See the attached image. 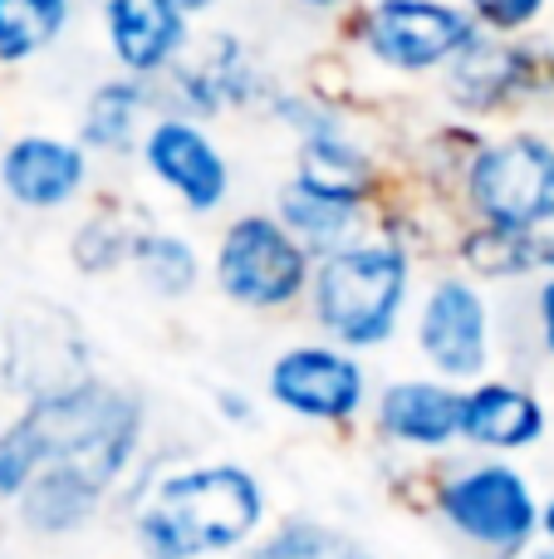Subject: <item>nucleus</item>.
Here are the masks:
<instances>
[{
	"mask_svg": "<svg viewBox=\"0 0 554 559\" xmlns=\"http://www.w3.org/2000/svg\"><path fill=\"white\" fill-rule=\"evenodd\" d=\"M137 432L128 397L108 388H55L0 437V491H25L39 531H69L94 511Z\"/></svg>",
	"mask_w": 554,
	"mask_h": 559,
	"instance_id": "f257e3e1",
	"label": "nucleus"
},
{
	"mask_svg": "<svg viewBox=\"0 0 554 559\" xmlns=\"http://www.w3.org/2000/svg\"><path fill=\"white\" fill-rule=\"evenodd\" d=\"M261 521V491L236 466L177 476L143 511V545L153 559H192L245 540Z\"/></svg>",
	"mask_w": 554,
	"mask_h": 559,
	"instance_id": "f03ea898",
	"label": "nucleus"
},
{
	"mask_svg": "<svg viewBox=\"0 0 554 559\" xmlns=\"http://www.w3.org/2000/svg\"><path fill=\"white\" fill-rule=\"evenodd\" d=\"M402 299V255L339 251L320 275V314L349 344H378Z\"/></svg>",
	"mask_w": 554,
	"mask_h": 559,
	"instance_id": "7ed1b4c3",
	"label": "nucleus"
},
{
	"mask_svg": "<svg viewBox=\"0 0 554 559\" xmlns=\"http://www.w3.org/2000/svg\"><path fill=\"white\" fill-rule=\"evenodd\" d=\"M471 197L496 226H535L554 216V147L540 138H510V143L481 153L471 167Z\"/></svg>",
	"mask_w": 554,
	"mask_h": 559,
	"instance_id": "20e7f679",
	"label": "nucleus"
},
{
	"mask_svg": "<svg viewBox=\"0 0 554 559\" xmlns=\"http://www.w3.org/2000/svg\"><path fill=\"white\" fill-rule=\"evenodd\" d=\"M471 20L437 0H383L369 15V45L398 69H427L471 45Z\"/></svg>",
	"mask_w": 554,
	"mask_h": 559,
	"instance_id": "39448f33",
	"label": "nucleus"
},
{
	"mask_svg": "<svg viewBox=\"0 0 554 559\" xmlns=\"http://www.w3.org/2000/svg\"><path fill=\"white\" fill-rule=\"evenodd\" d=\"M304 280V251L265 216L231 226L221 246V285L245 305H285Z\"/></svg>",
	"mask_w": 554,
	"mask_h": 559,
	"instance_id": "423d86ee",
	"label": "nucleus"
},
{
	"mask_svg": "<svg viewBox=\"0 0 554 559\" xmlns=\"http://www.w3.org/2000/svg\"><path fill=\"white\" fill-rule=\"evenodd\" d=\"M447 515L467 535H477V540L501 545V550H516V545L530 535L535 506H530L520 476L491 466V472H477V476H467V481L451 486L447 491Z\"/></svg>",
	"mask_w": 554,
	"mask_h": 559,
	"instance_id": "0eeeda50",
	"label": "nucleus"
},
{
	"mask_svg": "<svg viewBox=\"0 0 554 559\" xmlns=\"http://www.w3.org/2000/svg\"><path fill=\"white\" fill-rule=\"evenodd\" d=\"M270 388L285 407H294L304 417H344V413H353V403L363 393L359 368L339 354H324V348L285 354L275 364Z\"/></svg>",
	"mask_w": 554,
	"mask_h": 559,
	"instance_id": "6e6552de",
	"label": "nucleus"
},
{
	"mask_svg": "<svg viewBox=\"0 0 554 559\" xmlns=\"http://www.w3.org/2000/svg\"><path fill=\"white\" fill-rule=\"evenodd\" d=\"M422 348L447 373H477L486 358V314L481 299L461 285H442L422 314Z\"/></svg>",
	"mask_w": 554,
	"mask_h": 559,
	"instance_id": "1a4fd4ad",
	"label": "nucleus"
},
{
	"mask_svg": "<svg viewBox=\"0 0 554 559\" xmlns=\"http://www.w3.org/2000/svg\"><path fill=\"white\" fill-rule=\"evenodd\" d=\"M182 0H108V35L128 69H162L182 45Z\"/></svg>",
	"mask_w": 554,
	"mask_h": 559,
	"instance_id": "9d476101",
	"label": "nucleus"
},
{
	"mask_svg": "<svg viewBox=\"0 0 554 559\" xmlns=\"http://www.w3.org/2000/svg\"><path fill=\"white\" fill-rule=\"evenodd\" d=\"M147 163L157 167V177L177 187L192 206H216L226 192V167L221 157L212 153L196 128L186 123H162L153 138H147Z\"/></svg>",
	"mask_w": 554,
	"mask_h": 559,
	"instance_id": "9b49d317",
	"label": "nucleus"
},
{
	"mask_svg": "<svg viewBox=\"0 0 554 559\" xmlns=\"http://www.w3.org/2000/svg\"><path fill=\"white\" fill-rule=\"evenodd\" d=\"M84 177V157L49 138H25L5 153V187L29 206H55Z\"/></svg>",
	"mask_w": 554,
	"mask_h": 559,
	"instance_id": "f8f14e48",
	"label": "nucleus"
},
{
	"mask_svg": "<svg viewBox=\"0 0 554 559\" xmlns=\"http://www.w3.org/2000/svg\"><path fill=\"white\" fill-rule=\"evenodd\" d=\"M467 423V397L432 383H402L383 397V427L402 442H447Z\"/></svg>",
	"mask_w": 554,
	"mask_h": 559,
	"instance_id": "ddd939ff",
	"label": "nucleus"
},
{
	"mask_svg": "<svg viewBox=\"0 0 554 559\" xmlns=\"http://www.w3.org/2000/svg\"><path fill=\"white\" fill-rule=\"evenodd\" d=\"M461 432H471L477 442L491 447H520L540 432V407L516 388H481L477 397H467Z\"/></svg>",
	"mask_w": 554,
	"mask_h": 559,
	"instance_id": "4468645a",
	"label": "nucleus"
},
{
	"mask_svg": "<svg viewBox=\"0 0 554 559\" xmlns=\"http://www.w3.org/2000/svg\"><path fill=\"white\" fill-rule=\"evenodd\" d=\"M64 0H0V59L45 49L64 25Z\"/></svg>",
	"mask_w": 554,
	"mask_h": 559,
	"instance_id": "2eb2a0df",
	"label": "nucleus"
},
{
	"mask_svg": "<svg viewBox=\"0 0 554 559\" xmlns=\"http://www.w3.org/2000/svg\"><path fill=\"white\" fill-rule=\"evenodd\" d=\"M510 74H516V55H506V49H481L477 39H471L457 64L461 104H496L510 88Z\"/></svg>",
	"mask_w": 554,
	"mask_h": 559,
	"instance_id": "dca6fc26",
	"label": "nucleus"
},
{
	"mask_svg": "<svg viewBox=\"0 0 554 559\" xmlns=\"http://www.w3.org/2000/svg\"><path fill=\"white\" fill-rule=\"evenodd\" d=\"M285 216H290L294 231H304L310 241H334V236L349 231V202L344 197H329V192H314V187H294L285 197Z\"/></svg>",
	"mask_w": 554,
	"mask_h": 559,
	"instance_id": "f3484780",
	"label": "nucleus"
},
{
	"mask_svg": "<svg viewBox=\"0 0 554 559\" xmlns=\"http://www.w3.org/2000/svg\"><path fill=\"white\" fill-rule=\"evenodd\" d=\"M304 187L329 192V197H344V202H349V197L363 187V163L349 153V147L320 138V143L304 147Z\"/></svg>",
	"mask_w": 554,
	"mask_h": 559,
	"instance_id": "a211bd4d",
	"label": "nucleus"
},
{
	"mask_svg": "<svg viewBox=\"0 0 554 559\" xmlns=\"http://www.w3.org/2000/svg\"><path fill=\"white\" fill-rule=\"evenodd\" d=\"M137 104H143V94H137L133 84H108L98 88V98L88 104V138L94 143H123L128 128H133V114Z\"/></svg>",
	"mask_w": 554,
	"mask_h": 559,
	"instance_id": "6ab92c4d",
	"label": "nucleus"
},
{
	"mask_svg": "<svg viewBox=\"0 0 554 559\" xmlns=\"http://www.w3.org/2000/svg\"><path fill=\"white\" fill-rule=\"evenodd\" d=\"M265 559H369V555L353 550L344 535H329V531H285L265 550Z\"/></svg>",
	"mask_w": 554,
	"mask_h": 559,
	"instance_id": "aec40b11",
	"label": "nucleus"
},
{
	"mask_svg": "<svg viewBox=\"0 0 554 559\" xmlns=\"http://www.w3.org/2000/svg\"><path fill=\"white\" fill-rule=\"evenodd\" d=\"M143 265H147V280H153L157 289H167V295H182L196 275V265H192V255H186L182 241H153L143 251Z\"/></svg>",
	"mask_w": 554,
	"mask_h": 559,
	"instance_id": "412c9836",
	"label": "nucleus"
},
{
	"mask_svg": "<svg viewBox=\"0 0 554 559\" xmlns=\"http://www.w3.org/2000/svg\"><path fill=\"white\" fill-rule=\"evenodd\" d=\"M540 5H545V0H471V10L496 29H520L526 20L540 15Z\"/></svg>",
	"mask_w": 554,
	"mask_h": 559,
	"instance_id": "4be33fe9",
	"label": "nucleus"
},
{
	"mask_svg": "<svg viewBox=\"0 0 554 559\" xmlns=\"http://www.w3.org/2000/svg\"><path fill=\"white\" fill-rule=\"evenodd\" d=\"M540 314H545V334H550V344H554V285L545 289V299H540Z\"/></svg>",
	"mask_w": 554,
	"mask_h": 559,
	"instance_id": "5701e85b",
	"label": "nucleus"
},
{
	"mask_svg": "<svg viewBox=\"0 0 554 559\" xmlns=\"http://www.w3.org/2000/svg\"><path fill=\"white\" fill-rule=\"evenodd\" d=\"M182 5L186 10H202V5H212V0H182Z\"/></svg>",
	"mask_w": 554,
	"mask_h": 559,
	"instance_id": "b1692460",
	"label": "nucleus"
},
{
	"mask_svg": "<svg viewBox=\"0 0 554 559\" xmlns=\"http://www.w3.org/2000/svg\"><path fill=\"white\" fill-rule=\"evenodd\" d=\"M545 525H550V535H554V506H550V515H545Z\"/></svg>",
	"mask_w": 554,
	"mask_h": 559,
	"instance_id": "393cba45",
	"label": "nucleus"
},
{
	"mask_svg": "<svg viewBox=\"0 0 554 559\" xmlns=\"http://www.w3.org/2000/svg\"><path fill=\"white\" fill-rule=\"evenodd\" d=\"M304 5H334V0H304Z\"/></svg>",
	"mask_w": 554,
	"mask_h": 559,
	"instance_id": "a878e982",
	"label": "nucleus"
},
{
	"mask_svg": "<svg viewBox=\"0 0 554 559\" xmlns=\"http://www.w3.org/2000/svg\"><path fill=\"white\" fill-rule=\"evenodd\" d=\"M550 261H554V255H550Z\"/></svg>",
	"mask_w": 554,
	"mask_h": 559,
	"instance_id": "bb28decb",
	"label": "nucleus"
}]
</instances>
